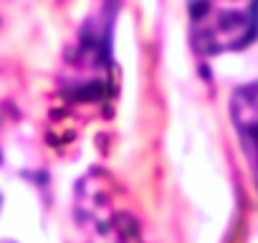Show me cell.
<instances>
[{
  "label": "cell",
  "instance_id": "cell-2",
  "mask_svg": "<svg viewBox=\"0 0 258 243\" xmlns=\"http://www.w3.org/2000/svg\"><path fill=\"white\" fill-rule=\"evenodd\" d=\"M230 114L258 177V84L240 86L230 99Z\"/></svg>",
  "mask_w": 258,
  "mask_h": 243
},
{
  "label": "cell",
  "instance_id": "cell-1",
  "mask_svg": "<svg viewBox=\"0 0 258 243\" xmlns=\"http://www.w3.org/2000/svg\"><path fill=\"white\" fill-rule=\"evenodd\" d=\"M258 33V0H190V36L200 53L248 46Z\"/></svg>",
  "mask_w": 258,
  "mask_h": 243
}]
</instances>
